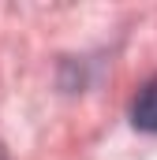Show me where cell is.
<instances>
[{
    "label": "cell",
    "mask_w": 157,
    "mask_h": 160,
    "mask_svg": "<svg viewBox=\"0 0 157 160\" xmlns=\"http://www.w3.org/2000/svg\"><path fill=\"white\" fill-rule=\"evenodd\" d=\"M0 160H4V153H0Z\"/></svg>",
    "instance_id": "7a4b0ae2"
},
{
    "label": "cell",
    "mask_w": 157,
    "mask_h": 160,
    "mask_svg": "<svg viewBox=\"0 0 157 160\" xmlns=\"http://www.w3.org/2000/svg\"><path fill=\"white\" fill-rule=\"evenodd\" d=\"M131 127L146 130V134H157V75L138 86V93L131 101Z\"/></svg>",
    "instance_id": "6da1fadb"
}]
</instances>
